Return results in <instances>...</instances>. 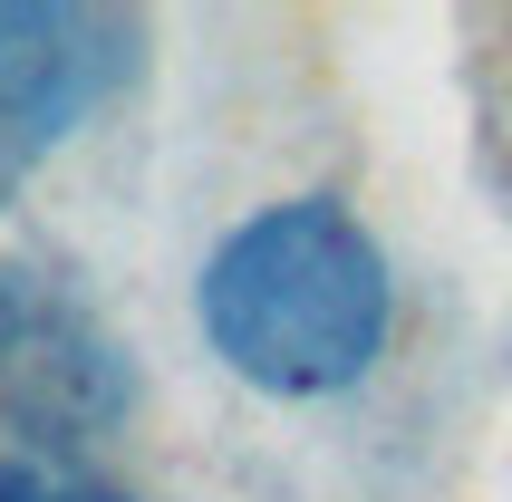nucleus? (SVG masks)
<instances>
[{
  "instance_id": "1",
  "label": "nucleus",
  "mask_w": 512,
  "mask_h": 502,
  "mask_svg": "<svg viewBox=\"0 0 512 502\" xmlns=\"http://www.w3.org/2000/svg\"><path fill=\"white\" fill-rule=\"evenodd\" d=\"M203 338L261 396H329L387 338V261L339 203H271L203 261Z\"/></svg>"
},
{
  "instance_id": "2",
  "label": "nucleus",
  "mask_w": 512,
  "mask_h": 502,
  "mask_svg": "<svg viewBox=\"0 0 512 502\" xmlns=\"http://www.w3.org/2000/svg\"><path fill=\"white\" fill-rule=\"evenodd\" d=\"M136 78V20L87 0H0V194Z\"/></svg>"
},
{
  "instance_id": "3",
  "label": "nucleus",
  "mask_w": 512,
  "mask_h": 502,
  "mask_svg": "<svg viewBox=\"0 0 512 502\" xmlns=\"http://www.w3.org/2000/svg\"><path fill=\"white\" fill-rule=\"evenodd\" d=\"M0 502H136L116 493L87 454H68L58 435H29V425H0Z\"/></svg>"
},
{
  "instance_id": "4",
  "label": "nucleus",
  "mask_w": 512,
  "mask_h": 502,
  "mask_svg": "<svg viewBox=\"0 0 512 502\" xmlns=\"http://www.w3.org/2000/svg\"><path fill=\"white\" fill-rule=\"evenodd\" d=\"M29 329H39V290H29L20 271H0V358H10Z\"/></svg>"
}]
</instances>
